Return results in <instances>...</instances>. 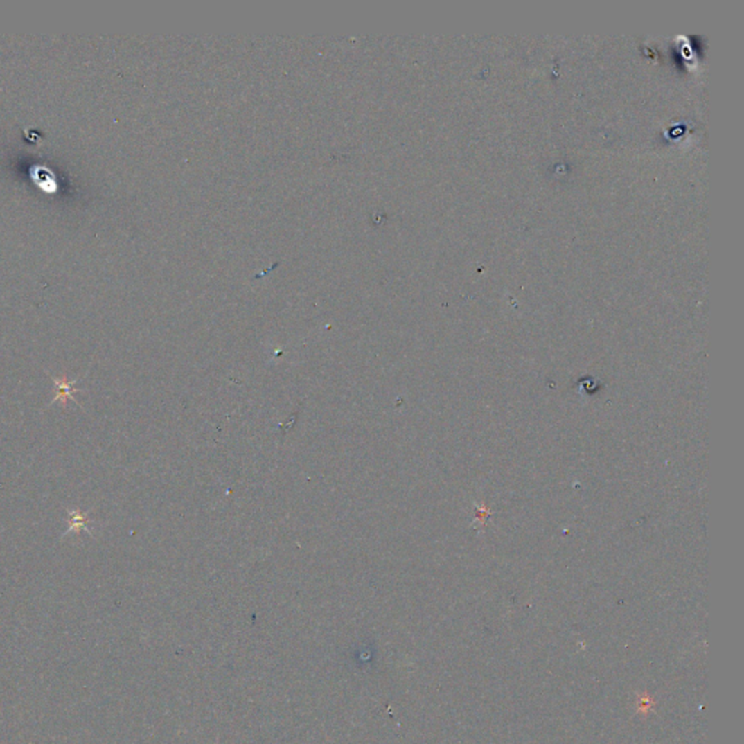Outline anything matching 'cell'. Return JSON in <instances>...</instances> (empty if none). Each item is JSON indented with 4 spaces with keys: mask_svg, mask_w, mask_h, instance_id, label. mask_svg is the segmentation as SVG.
Returning a JSON list of instances; mask_svg holds the SVG:
<instances>
[{
    "mask_svg": "<svg viewBox=\"0 0 744 744\" xmlns=\"http://www.w3.org/2000/svg\"><path fill=\"white\" fill-rule=\"evenodd\" d=\"M71 391H74V390H73V382L63 381V382L58 384V390H57L58 397H64V398H67V397L71 394Z\"/></svg>",
    "mask_w": 744,
    "mask_h": 744,
    "instance_id": "6da1fadb",
    "label": "cell"
}]
</instances>
